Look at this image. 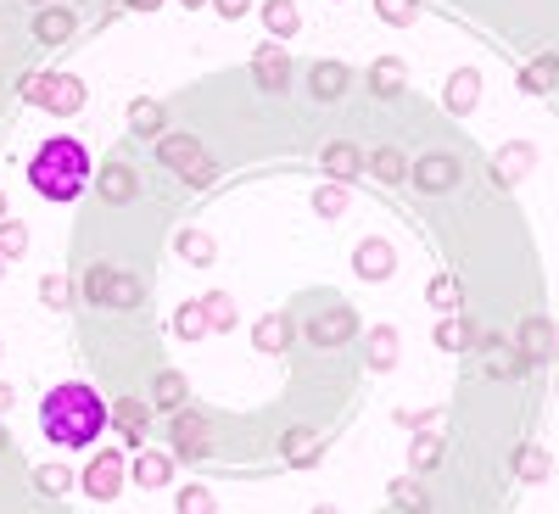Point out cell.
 <instances>
[{
    "mask_svg": "<svg viewBox=\"0 0 559 514\" xmlns=\"http://www.w3.org/2000/svg\"><path fill=\"white\" fill-rule=\"evenodd\" d=\"M107 426H112V403H102V392L84 386V381H62L57 392H45V403H39V431H45V442H57V447H68V453L90 447Z\"/></svg>",
    "mask_w": 559,
    "mask_h": 514,
    "instance_id": "6da1fadb",
    "label": "cell"
},
{
    "mask_svg": "<svg viewBox=\"0 0 559 514\" xmlns=\"http://www.w3.org/2000/svg\"><path fill=\"white\" fill-rule=\"evenodd\" d=\"M28 184H34V196H45V202H79L84 184H90V152L79 146L73 134H51L34 152V163H28Z\"/></svg>",
    "mask_w": 559,
    "mask_h": 514,
    "instance_id": "7a4b0ae2",
    "label": "cell"
},
{
    "mask_svg": "<svg viewBox=\"0 0 559 514\" xmlns=\"http://www.w3.org/2000/svg\"><path fill=\"white\" fill-rule=\"evenodd\" d=\"M84 302H96V308H140L146 302V286H140V274H129V268L90 263L84 268Z\"/></svg>",
    "mask_w": 559,
    "mask_h": 514,
    "instance_id": "3957f363",
    "label": "cell"
},
{
    "mask_svg": "<svg viewBox=\"0 0 559 514\" xmlns=\"http://www.w3.org/2000/svg\"><path fill=\"white\" fill-rule=\"evenodd\" d=\"M23 101L39 107V112L73 118L84 107V79H73V73H28L23 79Z\"/></svg>",
    "mask_w": 559,
    "mask_h": 514,
    "instance_id": "277c9868",
    "label": "cell"
},
{
    "mask_svg": "<svg viewBox=\"0 0 559 514\" xmlns=\"http://www.w3.org/2000/svg\"><path fill=\"white\" fill-rule=\"evenodd\" d=\"M157 163L163 168H174L185 184H197V191H202V184H213V163H207V152H202V140L197 134H163L157 140Z\"/></svg>",
    "mask_w": 559,
    "mask_h": 514,
    "instance_id": "5b68a950",
    "label": "cell"
},
{
    "mask_svg": "<svg viewBox=\"0 0 559 514\" xmlns=\"http://www.w3.org/2000/svg\"><path fill=\"white\" fill-rule=\"evenodd\" d=\"M168 453H174L179 464H202V458L213 453V426H207L202 414L179 408V414H174V426H168Z\"/></svg>",
    "mask_w": 559,
    "mask_h": 514,
    "instance_id": "8992f818",
    "label": "cell"
},
{
    "mask_svg": "<svg viewBox=\"0 0 559 514\" xmlns=\"http://www.w3.org/2000/svg\"><path fill=\"white\" fill-rule=\"evenodd\" d=\"M358 336V313L347 302H324L313 319H308V342L313 347H347Z\"/></svg>",
    "mask_w": 559,
    "mask_h": 514,
    "instance_id": "52a82bcc",
    "label": "cell"
},
{
    "mask_svg": "<svg viewBox=\"0 0 559 514\" xmlns=\"http://www.w3.org/2000/svg\"><path fill=\"white\" fill-rule=\"evenodd\" d=\"M408 179H414V191H426V196H448V191H459L464 168H459V157H448V152H431V157L408 163Z\"/></svg>",
    "mask_w": 559,
    "mask_h": 514,
    "instance_id": "ba28073f",
    "label": "cell"
},
{
    "mask_svg": "<svg viewBox=\"0 0 559 514\" xmlns=\"http://www.w3.org/2000/svg\"><path fill=\"white\" fill-rule=\"evenodd\" d=\"M84 492L96 498V503H112L123 492V453L118 447H102L96 458L84 464Z\"/></svg>",
    "mask_w": 559,
    "mask_h": 514,
    "instance_id": "9c48e42d",
    "label": "cell"
},
{
    "mask_svg": "<svg viewBox=\"0 0 559 514\" xmlns=\"http://www.w3.org/2000/svg\"><path fill=\"white\" fill-rule=\"evenodd\" d=\"M252 79H258L263 96H286V89H292V57L280 51V39L258 45V57H252Z\"/></svg>",
    "mask_w": 559,
    "mask_h": 514,
    "instance_id": "30bf717a",
    "label": "cell"
},
{
    "mask_svg": "<svg viewBox=\"0 0 559 514\" xmlns=\"http://www.w3.org/2000/svg\"><path fill=\"white\" fill-rule=\"evenodd\" d=\"M353 274H358V279H369V286H381V279H392V274H397V252H392V241H381V236H364V241L353 247Z\"/></svg>",
    "mask_w": 559,
    "mask_h": 514,
    "instance_id": "8fae6325",
    "label": "cell"
},
{
    "mask_svg": "<svg viewBox=\"0 0 559 514\" xmlns=\"http://www.w3.org/2000/svg\"><path fill=\"white\" fill-rule=\"evenodd\" d=\"M146 426H152V397H118L112 403V431L123 437V447H146Z\"/></svg>",
    "mask_w": 559,
    "mask_h": 514,
    "instance_id": "7c38bea8",
    "label": "cell"
},
{
    "mask_svg": "<svg viewBox=\"0 0 559 514\" xmlns=\"http://www.w3.org/2000/svg\"><path fill=\"white\" fill-rule=\"evenodd\" d=\"M280 458H286V470H313V464L324 458V437L313 426H292L286 437H280Z\"/></svg>",
    "mask_w": 559,
    "mask_h": 514,
    "instance_id": "4fadbf2b",
    "label": "cell"
},
{
    "mask_svg": "<svg viewBox=\"0 0 559 514\" xmlns=\"http://www.w3.org/2000/svg\"><path fill=\"white\" fill-rule=\"evenodd\" d=\"M442 107H448L453 118H471V112L481 107V73H476V68L448 73V84H442Z\"/></svg>",
    "mask_w": 559,
    "mask_h": 514,
    "instance_id": "5bb4252c",
    "label": "cell"
},
{
    "mask_svg": "<svg viewBox=\"0 0 559 514\" xmlns=\"http://www.w3.org/2000/svg\"><path fill=\"white\" fill-rule=\"evenodd\" d=\"M515 347L526 352V363H548V358H554L559 331L548 324V313H526V319H521V336H515Z\"/></svg>",
    "mask_w": 559,
    "mask_h": 514,
    "instance_id": "9a60e30c",
    "label": "cell"
},
{
    "mask_svg": "<svg viewBox=\"0 0 559 514\" xmlns=\"http://www.w3.org/2000/svg\"><path fill=\"white\" fill-rule=\"evenodd\" d=\"M532 163H537L532 140H509V146H498V157H492V179L498 184H521L532 174Z\"/></svg>",
    "mask_w": 559,
    "mask_h": 514,
    "instance_id": "2e32d148",
    "label": "cell"
},
{
    "mask_svg": "<svg viewBox=\"0 0 559 514\" xmlns=\"http://www.w3.org/2000/svg\"><path fill=\"white\" fill-rule=\"evenodd\" d=\"M319 168L331 174L336 184H353V179L364 174V152L353 146V140H331V146L319 152Z\"/></svg>",
    "mask_w": 559,
    "mask_h": 514,
    "instance_id": "e0dca14e",
    "label": "cell"
},
{
    "mask_svg": "<svg viewBox=\"0 0 559 514\" xmlns=\"http://www.w3.org/2000/svg\"><path fill=\"white\" fill-rule=\"evenodd\" d=\"M292 336H297V324L286 319V313H263L258 324H252V347L258 352H269V358H280L292 347Z\"/></svg>",
    "mask_w": 559,
    "mask_h": 514,
    "instance_id": "ac0fdd59",
    "label": "cell"
},
{
    "mask_svg": "<svg viewBox=\"0 0 559 514\" xmlns=\"http://www.w3.org/2000/svg\"><path fill=\"white\" fill-rule=\"evenodd\" d=\"M168 476H174V453H157V447H140V458H134V470H129V481H134L140 492H157V487H168Z\"/></svg>",
    "mask_w": 559,
    "mask_h": 514,
    "instance_id": "d6986e66",
    "label": "cell"
},
{
    "mask_svg": "<svg viewBox=\"0 0 559 514\" xmlns=\"http://www.w3.org/2000/svg\"><path fill=\"white\" fill-rule=\"evenodd\" d=\"M308 89H313V101H342L353 89V73L342 62H313L308 68Z\"/></svg>",
    "mask_w": 559,
    "mask_h": 514,
    "instance_id": "ffe728a7",
    "label": "cell"
},
{
    "mask_svg": "<svg viewBox=\"0 0 559 514\" xmlns=\"http://www.w3.org/2000/svg\"><path fill=\"white\" fill-rule=\"evenodd\" d=\"M96 191H102V202L123 207V202H134V196H140V174H134L129 163H107V168H102V179H96Z\"/></svg>",
    "mask_w": 559,
    "mask_h": 514,
    "instance_id": "44dd1931",
    "label": "cell"
},
{
    "mask_svg": "<svg viewBox=\"0 0 559 514\" xmlns=\"http://www.w3.org/2000/svg\"><path fill=\"white\" fill-rule=\"evenodd\" d=\"M403 84H408V68H403V57H376V62H369V96L397 101V96H403Z\"/></svg>",
    "mask_w": 559,
    "mask_h": 514,
    "instance_id": "7402d4cb",
    "label": "cell"
},
{
    "mask_svg": "<svg viewBox=\"0 0 559 514\" xmlns=\"http://www.w3.org/2000/svg\"><path fill=\"white\" fill-rule=\"evenodd\" d=\"M364 168L376 174L381 184H403V179H408V152H403V146H376V152L364 157Z\"/></svg>",
    "mask_w": 559,
    "mask_h": 514,
    "instance_id": "603a6c76",
    "label": "cell"
},
{
    "mask_svg": "<svg viewBox=\"0 0 559 514\" xmlns=\"http://www.w3.org/2000/svg\"><path fill=\"white\" fill-rule=\"evenodd\" d=\"M263 34H274V39H292L297 28H302V12H297V0H263Z\"/></svg>",
    "mask_w": 559,
    "mask_h": 514,
    "instance_id": "cb8c5ba5",
    "label": "cell"
},
{
    "mask_svg": "<svg viewBox=\"0 0 559 514\" xmlns=\"http://www.w3.org/2000/svg\"><path fill=\"white\" fill-rule=\"evenodd\" d=\"M73 28H79V17H73L68 7H45V12L34 17V39H39V45H62V39H73Z\"/></svg>",
    "mask_w": 559,
    "mask_h": 514,
    "instance_id": "d4e9b609",
    "label": "cell"
},
{
    "mask_svg": "<svg viewBox=\"0 0 559 514\" xmlns=\"http://www.w3.org/2000/svg\"><path fill=\"white\" fill-rule=\"evenodd\" d=\"M174 252L191 263V268H207V263H218V247H213V236L207 229H179L174 236Z\"/></svg>",
    "mask_w": 559,
    "mask_h": 514,
    "instance_id": "484cf974",
    "label": "cell"
},
{
    "mask_svg": "<svg viewBox=\"0 0 559 514\" xmlns=\"http://www.w3.org/2000/svg\"><path fill=\"white\" fill-rule=\"evenodd\" d=\"M521 89H526V96H554V89H559V57H532L521 68Z\"/></svg>",
    "mask_w": 559,
    "mask_h": 514,
    "instance_id": "4316f807",
    "label": "cell"
},
{
    "mask_svg": "<svg viewBox=\"0 0 559 514\" xmlns=\"http://www.w3.org/2000/svg\"><path fill=\"white\" fill-rule=\"evenodd\" d=\"M369 369H376V375H392L397 369V331L392 324H376V331H369Z\"/></svg>",
    "mask_w": 559,
    "mask_h": 514,
    "instance_id": "83f0119b",
    "label": "cell"
},
{
    "mask_svg": "<svg viewBox=\"0 0 559 514\" xmlns=\"http://www.w3.org/2000/svg\"><path fill=\"white\" fill-rule=\"evenodd\" d=\"M431 342H437L442 352H471V347H476V331H471V324H464L459 313H448V319H437Z\"/></svg>",
    "mask_w": 559,
    "mask_h": 514,
    "instance_id": "f1b7e54d",
    "label": "cell"
},
{
    "mask_svg": "<svg viewBox=\"0 0 559 514\" xmlns=\"http://www.w3.org/2000/svg\"><path fill=\"white\" fill-rule=\"evenodd\" d=\"M185 392H191V386H185V375H179V369H163V375L152 381V408H163V414H179V408H185Z\"/></svg>",
    "mask_w": 559,
    "mask_h": 514,
    "instance_id": "f546056e",
    "label": "cell"
},
{
    "mask_svg": "<svg viewBox=\"0 0 559 514\" xmlns=\"http://www.w3.org/2000/svg\"><path fill=\"white\" fill-rule=\"evenodd\" d=\"M526 369V352L515 342H487V375L503 381V375H521Z\"/></svg>",
    "mask_w": 559,
    "mask_h": 514,
    "instance_id": "4dcf8cb0",
    "label": "cell"
},
{
    "mask_svg": "<svg viewBox=\"0 0 559 514\" xmlns=\"http://www.w3.org/2000/svg\"><path fill=\"white\" fill-rule=\"evenodd\" d=\"M442 453H448L442 437H414V442H408V470H414V476H431L437 464H442Z\"/></svg>",
    "mask_w": 559,
    "mask_h": 514,
    "instance_id": "1f68e13d",
    "label": "cell"
},
{
    "mask_svg": "<svg viewBox=\"0 0 559 514\" xmlns=\"http://www.w3.org/2000/svg\"><path fill=\"white\" fill-rule=\"evenodd\" d=\"M515 476H521V481H532V487H537V481H548V476H554V458H548V447L526 442V447L515 453Z\"/></svg>",
    "mask_w": 559,
    "mask_h": 514,
    "instance_id": "d6a6232c",
    "label": "cell"
},
{
    "mask_svg": "<svg viewBox=\"0 0 559 514\" xmlns=\"http://www.w3.org/2000/svg\"><path fill=\"white\" fill-rule=\"evenodd\" d=\"M207 331H213V324H207V308H202V302H185V308L174 313V336H179V342H191V347H197Z\"/></svg>",
    "mask_w": 559,
    "mask_h": 514,
    "instance_id": "836d02e7",
    "label": "cell"
},
{
    "mask_svg": "<svg viewBox=\"0 0 559 514\" xmlns=\"http://www.w3.org/2000/svg\"><path fill=\"white\" fill-rule=\"evenodd\" d=\"M202 308H207V324H213V331H236L241 308H236V297H229V291H207Z\"/></svg>",
    "mask_w": 559,
    "mask_h": 514,
    "instance_id": "e575fe53",
    "label": "cell"
},
{
    "mask_svg": "<svg viewBox=\"0 0 559 514\" xmlns=\"http://www.w3.org/2000/svg\"><path fill=\"white\" fill-rule=\"evenodd\" d=\"M426 302H431V308H437L442 319H448V313H459V302H464V291H459V279H453V274H437L431 286H426Z\"/></svg>",
    "mask_w": 559,
    "mask_h": 514,
    "instance_id": "d590c367",
    "label": "cell"
},
{
    "mask_svg": "<svg viewBox=\"0 0 559 514\" xmlns=\"http://www.w3.org/2000/svg\"><path fill=\"white\" fill-rule=\"evenodd\" d=\"M392 503H397L403 514H431V492L419 487L414 476H408V481H392Z\"/></svg>",
    "mask_w": 559,
    "mask_h": 514,
    "instance_id": "8d00e7d4",
    "label": "cell"
},
{
    "mask_svg": "<svg viewBox=\"0 0 559 514\" xmlns=\"http://www.w3.org/2000/svg\"><path fill=\"white\" fill-rule=\"evenodd\" d=\"M129 129H134L140 140H146V134H163V107H157V101H146V96L129 101Z\"/></svg>",
    "mask_w": 559,
    "mask_h": 514,
    "instance_id": "74e56055",
    "label": "cell"
},
{
    "mask_svg": "<svg viewBox=\"0 0 559 514\" xmlns=\"http://www.w3.org/2000/svg\"><path fill=\"white\" fill-rule=\"evenodd\" d=\"M376 17L386 28H414L419 23V0H376Z\"/></svg>",
    "mask_w": 559,
    "mask_h": 514,
    "instance_id": "f35d334b",
    "label": "cell"
},
{
    "mask_svg": "<svg viewBox=\"0 0 559 514\" xmlns=\"http://www.w3.org/2000/svg\"><path fill=\"white\" fill-rule=\"evenodd\" d=\"M28 252V224L23 218H0V258H23Z\"/></svg>",
    "mask_w": 559,
    "mask_h": 514,
    "instance_id": "ab89813d",
    "label": "cell"
},
{
    "mask_svg": "<svg viewBox=\"0 0 559 514\" xmlns=\"http://www.w3.org/2000/svg\"><path fill=\"white\" fill-rule=\"evenodd\" d=\"M313 213H324V218H342L347 213V184H319V191H313Z\"/></svg>",
    "mask_w": 559,
    "mask_h": 514,
    "instance_id": "60d3db41",
    "label": "cell"
},
{
    "mask_svg": "<svg viewBox=\"0 0 559 514\" xmlns=\"http://www.w3.org/2000/svg\"><path fill=\"white\" fill-rule=\"evenodd\" d=\"M68 291H73V286H68V274H39V302L51 308V313L68 308Z\"/></svg>",
    "mask_w": 559,
    "mask_h": 514,
    "instance_id": "b9f144b4",
    "label": "cell"
},
{
    "mask_svg": "<svg viewBox=\"0 0 559 514\" xmlns=\"http://www.w3.org/2000/svg\"><path fill=\"white\" fill-rule=\"evenodd\" d=\"M34 487H39L45 498H62V492L73 487V476L62 470V464H39V470H34Z\"/></svg>",
    "mask_w": 559,
    "mask_h": 514,
    "instance_id": "7bdbcfd3",
    "label": "cell"
},
{
    "mask_svg": "<svg viewBox=\"0 0 559 514\" xmlns=\"http://www.w3.org/2000/svg\"><path fill=\"white\" fill-rule=\"evenodd\" d=\"M174 509H179V514H213V492H207L202 481H191V487H179Z\"/></svg>",
    "mask_w": 559,
    "mask_h": 514,
    "instance_id": "ee69618b",
    "label": "cell"
},
{
    "mask_svg": "<svg viewBox=\"0 0 559 514\" xmlns=\"http://www.w3.org/2000/svg\"><path fill=\"white\" fill-rule=\"evenodd\" d=\"M213 12H218L224 23H241V17L252 12V0H213Z\"/></svg>",
    "mask_w": 559,
    "mask_h": 514,
    "instance_id": "f6af8a7d",
    "label": "cell"
},
{
    "mask_svg": "<svg viewBox=\"0 0 559 514\" xmlns=\"http://www.w3.org/2000/svg\"><path fill=\"white\" fill-rule=\"evenodd\" d=\"M442 419V408H426V414H397V426H414V431H431Z\"/></svg>",
    "mask_w": 559,
    "mask_h": 514,
    "instance_id": "bcb514c9",
    "label": "cell"
},
{
    "mask_svg": "<svg viewBox=\"0 0 559 514\" xmlns=\"http://www.w3.org/2000/svg\"><path fill=\"white\" fill-rule=\"evenodd\" d=\"M129 12H163V0H123Z\"/></svg>",
    "mask_w": 559,
    "mask_h": 514,
    "instance_id": "7dc6e473",
    "label": "cell"
},
{
    "mask_svg": "<svg viewBox=\"0 0 559 514\" xmlns=\"http://www.w3.org/2000/svg\"><path fill=\"white\" fill-rule=\"evenodd\" d=\"M12 403H17V392H12V386H0V419L12 414Z\"/></svg>",
    "mask_w": 559,
    "mask_h": 514,
    "instance_id": "c3c4849f",
    "label": "cell"
},
{
    "mask_svg": "<svg viewBox=\"0 0 559 514\" xmlns=\"http://www.w3.org/2000/svg\"><path fill=\"white\" fill-rule=\"evenodd\" d=\"M179 7H185V12H202V7H213V0H179Z\"/></svg>",
    "mask_w": 559,
    "mask_h": 514,
    "instance_id": "681fc988",
    "label": "cell"
},
{
    "mask_svg": "<svg viewBox=\"0 0 559 514\" xmlns=\"http://www.w3.org/2000/svg\"><path fill=\"white\" fill-rule=\"evenodd\" d=\"M308 514H336V509H331V503H313V509H308Z\"/></svg>",
    "mask_w": 559,
    "mask_h": 514,
    "instance_id": "f907efd6",
    "label": "cell"
},
{
    "mask_svg": "<svg viewBox=\"0 0 559 514\" xmlns=\"http://www.w3.org/2000/svg\"><path fill=\"white\" fill-rule=\"evenodd\" d=\"M28 7H51V0H28Z\"/></svg>",
    "mask_w": 559,
    "mask_h": 514,
    "instance_id": "816d5d0a",
    "label": "cell"
},
{
    "mask_svg": "<svg viewBox=\"0 0 559 514\" xmlns=\"http://www.w3.org/2000/svg\"><path fill=\"white\" fill-rule=\"evenodd\" d=\"M0 218H7V196H0Z\"/></svg>",
    "mask_w": 559,
    "mask_h": 514,
    "instance_id": "f5cc1de1",
    "label": "cell"
},
{
    "mask_svg": "<svg viewBox=\"0 0 559 514\" xmlns=\"http://www.w3.org/2000/svg\"><path fill=\"white\" fill-rule=\"evenodd\" d=\"M0 447H7V431H0Z\"/></svg>",
    "mask_w": 559,
    "mask_h": 514,
    "instance_id": "db71d44e",
    "label": "cell"
},
{
    "mask_svg": "<svg viewBox=\"0 0 559 514\" xmlns=\"http://www.w3.org/2000/svg\"><path fill=\"white\" fill-rule=\"evenodd\" d=\"M0 274H7V258H0Z\"/></svg>",
    "mask_w": 559,
    "mask_h": 514,
    "instance_id": "11a10c76",
    "label": "cell"
}]
</instances>
